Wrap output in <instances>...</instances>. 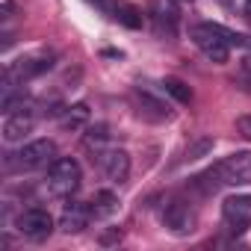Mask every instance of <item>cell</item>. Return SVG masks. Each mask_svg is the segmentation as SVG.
Instances as JSON below:
<instances>
[{"mask_svg":"<svg viewBox=\"0 0 251 251\" xmlns=\"http://www.w3.org/2000/svg\"><path fill=\"white\" fill-rule=\"evenodd\" d=\"M242 183H251V151H233L219 163H213L207 172L192 177V186L201 189L204 195L222 186H242Z\"/></svg>","mask_w":251,"mask_h":251,"instance_id":"obj_1","label":"cell"},{"mask_svg":"<svg viewBox=\"0 0 251 251\" xmlns=\"http://www.w3.org/2000/svg\"><path fill=\"white\" fill-rule=\"evenodd\" d=\"M189 39L192 45L216 65H225L227 56H230V48H248L251 39L242 36V33H233L222 24H213V21H201V24H192L189 27Z\"/></svg>","mask_w":251,"mask_h":251,"instance_id":"obj_2","label":"cell"},{"mask_svg":"<svg viewBox=\"0 0 251 251\" xmlns=\"http://www.w3.org/2000/svg\"><path fill=\"white\" fill-rule=\"evenodd\" d=\"M83 183V169L74 157H56L48 169V177H45V186L50 195L56 198H71Z\"/></svg>","mask_w":251,"mask_h":251,"instance_id":"obj_3","label":"cell"},{"mask_svg":"<svg viewBox=\"0 0 251 251\" xmlns=\"http://www.w3.org/2000/svg\"><path fill=\"white\" fill-rule=\"evenodd\" d=\"M53 160H56V145L50 139H36L6 157V172H39L50 169Z\"/></svg>","mask_w":251,"mask_h":251,"instance_id":"obj_4","label":"cell"},{"mask_svg":"<svg viewBox=\"0 0 251 251\" xmlns=\"http://www.w3.org/2000/svg\"><path fill=\"white\" fill-rule=\"evenodd\" d=\"M160 222H163V227L169 230V233H175V236H189L192 230H195V210L189 207V201H183V198H169L166 204H163V210H160Z\"/></svg>","mask_w":251,"mask_h":251,"instance_id":"obj_5","label":"cell"},{"mask_svg":"<svg viewBox=\"0 0 251 251\" xmlns=\"http://www.w3.org/2000/svg\"><path fill=\"white\" fill-rule=\"evenodd\" d=\"M15 230L30 242H42V239H48L53 233V219H50V213L45 207H27V210L18 213Z\"/></svg>","mask_w":251,"mask_h":251,"instance_id":"obj_6","label":"cell"},{"mask_svg":"<svg viewBox=\"0 0 251 251\" xmlns=\"http://www.w3.org/2000/svg\"><path fill=\"white\" fill-rule=\"evenodd\" d=\"M130 100H133L136 112H139L142 118H148V121H169V118L175 115L172 106H169V100L157 98V95H154L151 89H145L142 83L130 89Z\"/></svg>","mask_w":251,"mask_h":251,"instance_id":"obj_7","label":"cell"},{"mask_svg":"<svg viewBox=\"0 0 251 251\" xmlns=\"http://www.w3.org/2000/svg\"><path fill=\"white\" fill-rule=\"evenodd\" d=\"M95 160H98L100 175L109 183H124V180H127V175H130V154L124 151V148H106Z\"/></svg>","mask_w":251,"mask_h":251,"instance_id":"obj_8","label":"cell"},{"mask_svg":"<svg viewBox=\"0 0 251 251\" xmlns=\"http://www.w3.org/2000/svg\"><path fill=\"white\" fill-rule=\"evenodd\" d=\"M222 219L230 233H242L251 225V195H230L222 204Z\"/></svg>","mask_w":251,"mask_h":251,"instance_id":"obj_9","label":"cell"},{"mask_svg":"<svg viewBox=\"0 0 251 251\" xmlns=\"http://www.w3.org/2000/svg\"><path fill=\"white\" fill-rule=\"evenodd\" d=\"M148 15H151V21H154L157 36L175 39L177 24H180V12H177V3H175V0H151Z\"/></svg>","mask_w":251,"mask_h":251,"instance_id":"obj_10","label":"cell"},{"mask_svg":"<svg viewBox=\"0 0 251 251\" xmlns=\"http://www.w3.org/2000/svg\"><path fill=\"white\" fill-rule=\"evenodd\" d=\"M92 222V204L83 201H68L59 213V230L62 233H83Z\"/></svg>","mask_w":251,"mask_h":251,"instance_id":"obj_11","label":"cell"},{"mask_svg":"<svg viewBox=\"0 0 251 251\" xmlns=\"http://www.w3.org/2000/svg\"><path fill=\"white\" fill-rule=\"evenodd\" d=\"M53 68V59L50 56H27V59H18L6 68V77H12L15 83H24V80H33L45 71Z\"/></svg>","mask_w":251,"mask_h":251,"instance_id":"obj_12","label":"cell"},{"mask_svg":"<svg viewBox=\"0 0 251 251\" xmlns=\"http://www.w3.org/2000/svg\"><path fill=\"white\" fill-rule=\"evenodd\" d=\"M36 118L30 115V109H18V112H9L6 121H3V139L12 145V142H21L30 130H33Z\"/></svg>","mask_w":251,"mask_h":251,"instance_id":"obj_13","label":"cell"},{"mask_svg":"<svg viewBox=\"0 0 251 251\" xmlns=\"http://www.w3.org/2000/svg\"><path fill=\"white\" fill-rule=\"evenodd\" d=\"M92 118V109L89 103H74V106H65L62 115H59V127L62 130H83Z\"/></svg>","mask_w":251,"mask_h":251,"instance_id":"obj_14","label":"cell"},{"mask_svg":"<svg viewBox=\"0 0 251 251\" xmlns=\"http://www.w3.org/2000/svg\"><path fill=\"white\" fill-rule=\"evenodd\" d=\"M106 12L112 15V21H118L121 27H127V30H139L142 27V12L130 3H109Z\"/></svg>","mask_w":251,"mask_h":251,"instance_id":"obj_15","label":"cell"},{"mask_svg":"<svg viewBox=\"0 0 251 251\" xmlns=\"http://www.w3.org/2000/svg\"><path fill=\"white\" fill-rule=\"evenodd\" d=\"M83 148L92 151V160H95L100 151L109 148V127H106V124H95V127H89V130L83 133Z\"/></svg>","mask_w":251,"mask_h":251,"instance_id":"obj_16","label":"cell"},{"mask_svg":"<svg viewBox=\"0 0 251 251\" xmlns=\"http://www.w3.org/2000/svg\"><path fill=\"white\" fill-rule=\"evenodd\" d=\"M115 210H118V195L115 192H109V189L95 192V198H92V216L95 219H109Z\"/></svg>","mask_w":251,"mask_h":251,"instance_id":"obj_17","label":"cell"},{"mask_svg":"<svg viewBox=\"0 0 251 251\" xmlns=\"http://www.w3.org/2000/svg\"><path fill=\"white\" fill-rule=\"evenodd\" d=\"M160 89H163L169 98H175L177 103H183V106L192 103V89H189L183 80H177V77H166V80L160 83Z\"/></svg>","mask_w":251,"mask_h":251,"instance_id":"obj_18","label":"cell"},{"mask_svg":"<svg viewBox=\"0 0 251 251\" xmlns=\"http://www.w3.org/2000/svg\"><path fill=\"white\" fill-rule=\"evenodd\" d=\"M213 145H216V139H213V136H195V139L186 145V151H183V163H192V160L207 157V154L213 151Z\"/></svg>","mask_w":251,"mask_h":251,"instance_id":"obj_19","label":"cell"},{"mask_svg":"<svg viewBox=\"0 0 251 251\" xmlns=\"http://www.w3.org/2000/svg\"><path fill=\"white\" fill-rule=\"evenodd\" d=\"M121 236H124V230H121V227H106V230L98 236V245H103V248L118 245V242H121Z\"/></svg>","mask_w":251,"mask_h":251,"instance_id":"obj_20","label":"cell"},{"mask_svg":"<svg viewBox=\"0 0 251 251\" xmlns=\"http://www.w3.org/2000/svg\"><path fill=\"white\" fill-rule=\"evenodd\" d=\"M236 130H239V136L251 139V115H239L236 118Z\"/></svg>","mask_w":251,"mask_h":251,"instance_id":"obj_21","label":"cell"},{"mask_svg":"<svg viewBox=\"0 0 251 251\" xmlns=\"http://www.w3.org/2000/svg\"><path fill=\"white\" fill-rule=\"evenodd\" d=\"M12 12H15V3H12V0H6V3L0 6V18H3V21H9V18H12Z\"/></svg>","mask_w":251,"mask_h":251,"instance_id":"obj_22","label":"cell"},{"mask_svg":"<svg viewBox=\"0 0 251 251\" xmlns=\"http://www.w3.org/2000/svg\"><path fill=\"white\" fill-rule=\"evenodd\" d=\"M242 71H245V74H251V53L242 59Z\"/></svg>","mask_w":251,"mask_h":251,"instance_id":"obj_23","label":"cell"},{"mask_svg":"<svg viewBox=\"0 0 251 251\" xmlns=\"http://www.w3.org/2000/svg\"><path fill=\"white\" fill-rule=\"evenodd\" d=\"M242 9H245V15L251 18V0H245V3H242Z\"/></svg>","mask_w":251,"mask_h":251,"instance_id":"obj_24","label":"cell"},{"mask_svg":"<svg viewBox=\"0 0 251 251\" xmlns=\"http://www.w3.org/2000/svg\"><path fill=\"white\" fill-rule=\"evenodd\" d=\"M86 3H95V6H103V0H86Z\"/></svg>","mask_w":251,"mask_h":251,"instance_id":"obj_25","label":"cell"},{"mask_svg":"<svg viewBox=\"0 0 251 251\" xmlns=\"http://www.w3.org/2000/svg\"><path fill=\"white\" fill-rule=\"evenodd\" d=\"M186 3H192V0H186Z\"/></svg>","mask_w":251,"mask_h":251,"instance_id":"obj_26","label":"cell"}]
</instances>
